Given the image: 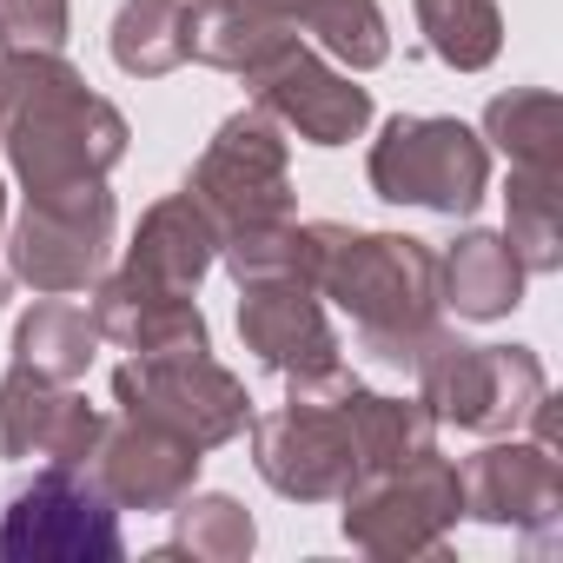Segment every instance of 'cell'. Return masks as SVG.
<instances>
[{
  "label": "cell",
  "instance_id": "6",
  "mask_svg": "<svg viewBox=\"0 0 563 563\" xmlns=\"http://www.w3.org/2000/svg\"><path fill=\"white\" fill-rule=\"evenodd\" d=\"M179 192H192L206 206V219L219 225V239L292 219V153H286V126H278L272 113H258V107L219 120V133L206 140V153L192 159V173H186Z\"/></svg>",
  "mask_w": 563,
  "mask_h": 563
},
{
  "label": "cell",
  "instance_id": "8",
  "mask_svg": "<svg viewBox=\"0 0 563 563\" xmlns=\"http://www.w3.org/2000/svg\"><path fill=\"white\" fill-rule=\"evenodd\" d=\"M113 225H120V212H113L107 179L27 199L21 219H14V232L0 239V252H8V278H21V286L41 292V299L87 292L93 278L107 272Z\"/></svg>",
  "mask_w": 563,
  "mask_h": 563
},
{
  "label": "cell",
  "instance_id": "1",
  "mask_svg": "<svg viewBox=\"0 0 563 563\" xmlns=\"http://www.w3.org/2000/svg\"><path fill=\"white\" fill-rule=\"evenodd\" d=\"M0 60H8V80H14V107H8V126H0V146H8V166H14L27 199L93 186L126 159V140H133L126 113L113 100H100L67 54L21 47V54H0Z\"/></svg>",
  "mask_w": 563,
  "mask_h": 563
},
{
  "label": "cell",
  "instance_id": "10",
  "mask_svg": "<svg viewBox=\"0 0 563 563\" xmlns=\"http://www.w3.org/2000/svg\"><path fill=\"white\" fill-rule=\"evenodd\" d=\"M245 93L258 113H272L286 133H299L306 146H352L365 126H372V93L332 67L319 47H306L299 34H286L265 60H252L245 74Z\"/></svg>",
  "mask_w": 563,
  "mask_h": 563
},
{
  "label": "cell",
  "instance_id": "30",
  "mask_svg": "<svg viewBox=\"0 0 563 563\" xmlns=\"http://www.w3.org/2000/svg\"><path fill=\"white\" fill-rule=\"evenodd\" d=\"M0 232H8V186H0ZM0 292H8V272H0Z\"/></svg>",
  "mask_w": 563,
  "mask_h": 563
},
{
  "label": "cell",
  "instance_id": "7",
  "mask_svg": "<svg viewBox=\"0 0 563 563\" xmlns=\"http://www.w3.org/2000/svg\"><path fill=\"white\" fill-rule=\"evenodd\" d=\"M339 530L345 543H358L365 556H438L444 537L464 517V490H457V464L431 451H418L411 464L372 471L339 497Z\"/></svg>",
  "mask_w": 563,
  "mask_h": 563
},
{
  "label": "cell",
  "instance_id": "19",
  "mask_svg": "<svg viewBox=\"0 0 563 563\" xmlns=\"http://www.w3.org/2000/svg\"><path fill=\"white\" fill-rule=\"evenodd\" d=\"M286 34H299V27L278 21L265 0H192L186 8V60L219 67V74H245Z\"/></svg>",
  "mask_w": 563,
  "mask_h": 563
},
{
  "label": "cell",
  "instance_id": "23",
  "mask_svg": "<svg viewBox=\"0 0 563 563\" xmlns=\"http://www.w3.org/2000/svg\"><path fill=\"white\" fill-rule=\"evenodd\" d=\"M93 352H100V325H93V312H80L67 299H41L14 325V365H34V372H47L60 385L87 378Z\"/></svg>",
  "mask_w": 563,
  "mask_h": 563
},
{
  "label": "cell",
  "instance_id": "22",
  "mask_svg": "<svg viewBox=\"0 0 563 563\" xmlns=\"http://www.w3.org/2000/svg\"><path fill=\"white\" fill-rule=\"evenodd\" d=\"M345 424H352V444H358V477L411 464L418 451L438 444V418L424 411V398H385V391H365V385L345 391Z\"/></svg>",
  "mask_w": 563,
  "mask_h": 563
},
{
  "label": "cell",
  "instance_id": "3",
  "mask_svg": "<svg viewBox=\"0 0 563 563\" xmlns=\"http://www.w3.org/2000/svg\"><path fill=\"white\" fill-rule=\"evenodd\" d=\"M365 179L385 206H424V212H444V219H471L490 192V146L464 120L398 113L372 140Z\"/></svg>",
  "mask_w": 563,
  "mask_h": 563
},
{
  "label": "cell",
  "instance_id": "13",
  "mask_svg": "<svg viewBox=\"0 0 563 563\" xmlns=\"http://www.w3.org/2000/svg\"><path fill=\"white\" fill-rule=\"evenodd\" d=\"M107 431V411L87 405L74 385L34 372V365H14L0 378V457L14 464H67V471H87L93 444Z\"/></svg>",
  "mask_w": 563,
  "mask_h": 563
},
{
  "label": "cell",
  "instance_id": "25",
  "mask_svg": "<svg viewBox=\"0 0 563 563\" xmlns=\"http://www.w3.org/2000/svg\"><path fill=\"white\" fill-rule=\"evenodd\" d=\"M113 67L133 80H159L186 60V0H126L113 14Z\"/></svg>",
  "mask_w": 563,
  "mask_h": 563
},
{
  "label": "cell",
  "instance_id": "4",
  "mask_svg": "<svg viewBox=\"0 0 563 563\" xmlns=\"http://www.w3.org/2000/svg\"><path fill=\"white\" fill-rule=\"evenodd\" d=\"M418 398L438 424L477 431V438H504L530 418V405L550 391L543 365L530 345H471L457 332H431L418 352Z\"/></svg>",
  "mask_w": 563,
  "mask_h": 563
},
{
  "label": "cell",
  "instance_id": "12",
  "mask_svg": "<svg viewBox=\"0 0 563 563\" xmlns=\"http://www.w3.org/2000/svg\"><path fill=\"white\" fill-rule=\"evenodd\" d=\"M457 490H464V517L490 530H523L530 543H550L563 517V464L537 438L484 444L477 457L457 464Z\"/></svg>",
  "mask_w": 563,
  "mask_h": 563
},
{
  "label": "cell",
  "instance_id": "26",
  "mask_svg": "<svg viewBox=\"0 0 563 563\" xmlns=\"http://www.w3.org/2000/svg\"><path fill=\"white\" fill-rule=\"evenodd\" d=\"M173 517H179V530H173V543H166L159 556L245 563V556H252V543H258L252 510H245L239 497H225V490H186V497L173 504Z\"/></svg>",
  "mask_w": 563,
  "mask_h": 563
},
{
  "label": "cell",
  "instance_id": "27",
  "mask_svg": "<svg viewBox=\"0 0 563 563\" xmlns=\"http://www.w3.org/2000/svg\"><path fill=\"white\" fill-rule=\"evenodd\" d=\"M504 245L517 252L523 272H556L563 265V179L543 173H510L504 192Z\"/></svg>",
  "mask_w": 563,
  "mask_h": 563
},
{
  "label": "cell",
  "instance_id": "24",
  "mask_svg": "<svg viewBox=\"0 0 563 563\" xmlns=\"http://www.w3.org/2000/svg\"><path fill=\"white\" fill-rule=\"evenodd\" d=\"M411 8H418L424 47L451 74H484L504 54V14H497V0H411Z\"/></svg>",
  "mask_w": 563,
  "mask_h": 563
},
{
  "label": "cell",
  "instance_id": "14",
  "mask_svg": "<svg viewBox=\"0 0 563 563\" xmlns=\"http://www.w3.org/2000/svg\"><path fill=\"white\" fill-rule=\"evenodd\" d=\"M239 339L278 378L345 365L339 332L325 319V299L306 286V278H252V286H239Z\"/></svg>",
  "mask_w": 563,
  "mask_h": 563
},
{
  "label": "cell",
  "instance_id": "28",
  "mask_svg": "<svg viewBox=\"0 0 563 563\" xmlns=\"http://www.w3.org/2000/svg\"><path fill=\"white\" fill-rule=\"evenodd\" d=\"M67 21L74 8L67 0H0V54H21V47H67Z\"/></svg>",
  "mask_w": 563,
  "mask_h": 563
},
{
  "label": "cell",
  "instance_id": "15",
  "mask_svg": "<svg viewBox=\"0 0 563 563\" xmlns=\"http://www.w3.org/2000/svg\"><path fill=\"white\" fill-rule=\"evenodd\" d=\"M199 464H206V451H192V444H179V438H166L153 424H133V418L113 424L107 418V431H100V444L87 457V477L100 484V497L113 510L159 517L199 484Z\"/></svg>",
  "mask_w": 563,
  "mask_h": 563
},
{
  "label": "cell",
  "instance_id": "9",
  "mask_svg": "<svg viewBox=\"0 0 563 563\" xmlns=\"http://www.w3.org/2000/svg\"><path fill=\"white\" fill-rule=\"evenodd\" d=\"M0 556L8 563H120V510L100 497L87 471L47 464L0 510Z\"/></svg>",
  "mask_w": 563,
  "mask_h": 563
},
{
  "label": "cell",
  "instance_id": "2",
  "mask_svg": "<svg viewBox=\"0 0 563 563\" xmlns=\"http://www.w3.org/2000/svg\"><path fill=\"white\" fill-rule=\"evenodd\" d=\"M319 252H312V292L332 299L372 358L385 365H418L424 339L444 325V292H438V252L411 232H358L312 219Z\"/></svg>",
  "mask_w": 563,
  "mask_h": 563
},
{
  "label": "cell",
  "instance_id": "21",
  "mask_svg": "<svg viewBox=\"0 0 563 563\" xmlns=\"http://www.w3.org/2000/svg\"><path fill=\"white\" fill-rule=\"evenodd\" d=\"M484 146H497L510 159V173L563 179V100L543 93V87L497 93L484 107Z\"/></svg>",
  "mask_w": 563,
  "mask_h": 563
},
{
  "label": "cell",
  "instance_id": "29",
  "mask_svg": "<svg viewBox=\"0 0 563 563\" xmlns=\"http://www.w3.org/2000/svg\"><path fill=\"white\" fill-rule=\"evenodd\" d=\"M8 107H14V80H8V60H0V126H8Z\"/></svg>",
  "mask_w": 563,
  "mask_h": 563
},
{
  "label": "cell",
  "instance_id": "18",
  "mask_svg": "<svg viewBox=\"0 0 563 563\" xmlns=\"http://www.w3.org/2000/svg\"><path fill=\"white\" fill-rule=\"evenodd\" d=\"M523 278H530V272L517 265V252L504 245V232H484V225L457 232L451 252L438 258V292H444V306H451L457 319H471V325L510 319V312L523 306Z\"/></svg>",
  "mask_w": 563,
  "mask_h": 563
},
{
  "label": "cell",
  "instance_id": "5",
  "mask_svg": "<svg viewBox=\"0 0 563 563\" xmlns=\"http://www.w3.org/2000/svg\"><path fill=\"white\" fill-rule=\"evenodd\" d=\"M113 405L133 424H153L192 451H219L245 438L252 398L245 378L225 372L212 352H159V358H126L113 372Z\"/></svg>",
  "mask_w": 563,
  "mask_h": 563
},
{
  "label": "cell",
  "instance_id": "20",
  "mask_svg": "<svg viewBox=\"0 0 563 563\" xmlns=\"http://www.w3.org/2000/svg\"><path fill=\"white\" fill-rule=\"evenodd\" d=\"M278 21H292L319 41L325 60H339L345 74H372L391 60V34H385V8L378 0H265Z\"/></svg>",
  "mask_w": 563,
  "mask_h": 563
},
{
  "label": "cell",
  "instance_id": "11",
  "mask_svg": "<svg viewBox=\"0 0 563 563\" xmlns=\"http://www.w3.org/2000/svg\"><path fill=\"white\" fill-rule=\"evenodd\" d=\"M252 464L258 477L292 497V504H339L358 477V444L345 424V398L312 405V398H286L278 411H252Z\"/></svg>",
  "mask_w": 563,
  "mask_h": 563
},
{
  "label": "cell",
  "instance_id": "17",
  "mask_svg": "<svg viewBox=\"0 0 563 563\" xmlns=\"http://www.w3.org/2000/svg\"><path fill=\"white\" fill-rule=\"evenodd\" d=\"M212 265H219V225L206 219V206L192 192H166V199L146 206L120 272L146 278L159 292H199V278Z\"/></svg>",
  "mask_w": 563,
  "mask_h": 563
},
{
  "label": "cell",
  "instance_id": "16",
  "mask_svg": "<svg viewBox=\"0 0 563 563\" xmlns=\"http://www.w3.org/2000/svg\"><path fill=\"white\" fill-rule=\"evenodd\" d=\"M93 325H100V339L126 345L133 358L212 352V332H206V312L192 306V292H159L133 272H100L93 278Z\"/></svg>",
  "mask_w": 563,
  "mask_h": 563
}]
</instances>
